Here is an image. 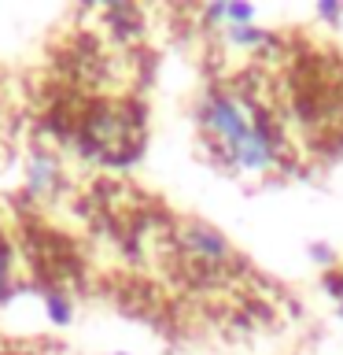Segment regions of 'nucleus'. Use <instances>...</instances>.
<instances>
[{
    "label": "nucleus",
    "mask_w": 343,
    "mask_h": 355,
    "mask_svg": "<svg viewBox=\"0 0 343 355\" xmlns=\"http://www.w3.org/2000/svg\"><path fill=\"white\" fill-rule=\"evenodd\" d=\"M196 119H199V130H203L207 137L214 141V148L225 155L262 115L254 111V104H248V100L237 96L232 89H210V93L199 100Z\"/></svg>",
    "instance_id": "f257e3e1"
},
{
    "label": "nucleus",
    "mask_w": 343,
    "mask_h": 355,
    "mask_svg": "<svg viewBox=\"0 0 343 355\" xmlns=\"http://www.w3.org/2000/svg\"><path fill=\"white\" fill-rule=\"evenodd\" d=\"M177 241H181V248L192 255L196 263H203V266H221V263L232 259L229 241L221 237L218 230L203 226V222H188V226H181V237Z\"/></svg>",
    "instance_id": "f03ea898"
},
{
    "label": "nucleus",
    "mask_w": 343,
    "mask_h": 355,
    "mask_svg": "<svg viewBox=\"0 0 343 355\" xmlns=\"http://www.w3.org/2000/svg\"><path fill=\"white\" fill-rule=\"evenodd\" d=\"M55 178H59V166L48 152H33L30 155V189L33 193H44V189L55 185Z\"/></svg>",
    "instance_id": "7ed1b4c3"
},
{
    "label": "nucleus",
    "mask_w": 343,
    "mask_h": 355,
    "mask_svg": "<svg viewBox=\"0 0 343 355\" xmlns=\"http://www.w3.org/2000/svg\"><path fill=\"white\" fill-rule=\"evenodd\" d=\"M44 315H48L52 326H66V322L74 318V311H71V300L59 296V293H48L44 296Z\"/></svg>",
    "instance_id": "20e7f679"
},
{
    "label": "nucleus",
    "mask_w": 343,
    "mask_h": 355,
    "mask_svg": "<svg viewBox=\"0 0 343 355\" xmlns=\"http://www.w3.org/2000/svg\"><path fill=\"white\" fill-rule=\"evenodd\" d=\"M225 41L229 44H243V49H259V44L270 41L266 30H254V26H229L225 30Z\"/></svg>",
    "instance_id": "39448f33"
},
{
    "label": "nucleus",
    "mask_w": 343,
    "mask_h": 355,
    "mask_svg": "<svg viewBox=\"0 0 343 355\" xmlns=\"http://www.w3.org/2000/svg\"><path fill=\"white\" fill-rule=\"evenodd\" d=\"M8 293H11V252L0 237V304L8 300Z\"/></svg>",
    "instance_id": "423d86ee"
},
{
    "label": "nucleus",
    "mask_w": 343,
    "mask_h": 355,
    "mask_svg": "<svg viewBox=\"0 0 343 355\" xmlns=\"http://www.w3.org/2000/svg\"><path fill=\"white\" fill-rule=\"evenodd\" d=\"M317 11H321L325 19H336V15H340V4H332V0H325V4H321Z\"/></svg>",
    "instance_id": "0eeeda50"
},
{
    "label": "nucleus",
    "mask_w": 343,
    "mask_h": 355,
    "mask_svg": "<svg viewBox=\"0 0 343 355\" xmlns=\"http://www.w3.org/2000/svg\"><path fill=\"white\" fill-rule=\"evenodd\" d=\"M122 355H126V352H122Z\"/></svg>",
    "instance_id": "6e6552de"
}]
</instances>
